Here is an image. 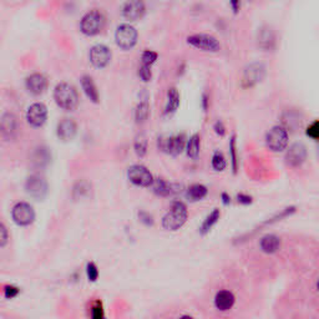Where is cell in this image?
<instances>
[{
  "label": "cell",
  "instance_id": "8fae6325",
  "mask_svg": "<svg viewBox=\"0 0 319 319\" xmlns=\"http://www.w3.org/2000/svg\"><path fill=\"white\" fill-rule=\"evenodd\" d=\"M128 177L130 182L138 187H150L155 181L151 172L142 165L131 166L128 170Z\"/></svg>",
  "mask_w": 319,
  "mask_h": 319
},
{
  "label": "cell",
  "instance_id": "4dcf8cb0",
  "mask_svg": "<svg viewBox=\"0 0 319 319\" xmlns=\"http://www.w3.org/2000/svg\"><path fill=\"white\" fill-rule=\"evenodd\" d=\"M90 191H91V185L85 180H81V181L75 183L74 188H72V197L75 200L84 199L90 193Z\"/></svg>",
  "mask_w": 319,
  "mask_h": 319
},
{
  "label": "cell",
  "instance_id": "8d00e7d4",
  "mask_svg": "<svg viewBox=\"0 0 319 319\" xmlns=\"http://www.w3.org/2000/svg\"><path fill=\"white\" fill-rule=\"evenodd\" d=\"M138 76H140V79L143 83H149L152 78L151 66L146 64H141V66L138 67Z\"/></svg>",
  "mask_w": 319,
  "mask_h": 319
},
{
  "label": "cell",
  "instance_id": "2e32d148",
  "mask_svg": "<svg viewBox=\"0 0 319 319\" xmlns=\"http://www.w3.org/2000/svg\"><path fill=\"white\" fill-rule=\"evenodd\" d=\"M257 45L263 52H273L276 47V33L269 25H263L257 32Z\"/></svg>",
  "mask_w": 319,
  "mask_h": 319
},
{
  "label": "cell",
  "instance_id": "bcb514c9",
  "mask_svg": "<svg viewBox=\"0 0 319 319\" xmlns=\"http://www.w3.org/2000/svg\"><path fill=\"white\" fill-rule=\"evenodd\" d=\"M201 105H202V109H203V111H205V112H207V111H208V107H210V99H208V96H207V94H203V95H202Z\"/></svg>",
  "mask_w": 319,
  "mask_h": 319
},
{
  "label": "cell",
  "instance_id": "9a60e30c",
  "mask_svg": "<svg viewBox=\"0 0 319 319\" xmlns=\"http://www.w3.org/2000/svg\"><path fill=\"white\" fill-rule=\"evenodd\" d=\"M146 4L143 0H128L122 7V16L128 21H137L143 18Z\"/></svg>",
  "mask_w": 319,
  "mask_h": 319
},
{
  "label": "cell",
  "instance_id": "4fadbf2b",
  "mask_svg": "<svg viewBox=\"0 0 319 319\" xmlns=\"http://www.w3.org/2000/svg\"><path fill=\"white\" fill-rule=\"evenodd\" d=\"M307 155H308V152H307L306 146L302 142H296L287 149L284 160L290 167H299L306 162Z\"/></svg>",
  "mask_w": 319,
  "mask_h": 319
},
{
  "label": "cell",
  "instance_id": "7c38bea8",
  "mask_svg": "<svg viewBox=\"0 0 319 319\" xmlns=\"http://www.w3.org/2000/svg\"><path fill=\"white\" fill-rule=\"evenodd\" d=\"M111 58H112L111 50H110L106 45L97 44L90 49L89 53L90 63L94 65L96 69H104V67H106L110 61H111Z\"/></svg>",
  "mask_w": 319,
  "mask_h": 319
},
{
  "label": "cell",
  "instance_id": "8992f818",
  "mask_svg": "<svg viewBox=\"0 0 319 319\" xmlns=\"http://www.w3.org/2000/svg\"><path fill=\"white\" fill-rule=\"evenodd\" d=\"M267 75L266 66L262 63H252L244 69L242 75V87L243 89H251L258 85L264 80Z\"/></svg>",
  "mask_w": 319,
  "mask_h": 319
},
{
  "label": "cell",
  "instance_id": "277c9868",
  "mask_svg": "<svg viewBox=\"0 0 319 319\" xmlns=\"http://www.w3.org/2000/svg\"><path fill=\"white\" fill-rule=\"evenodd\" d=\"M289 134L288 130L282 125L273 126L266 135V146L272 152H282L288 148Z\"/></svg>",
  "mask_w": 319,
  "mask_h": 319
},
{
  "label": "cell",
  "instance_id": "f35d334b",
  "mask_svg": "<svg viewBox=\"0 0 319 319\" xmlns=\"http://www.w3.org/2000/svg\"><path fill=\"white\" fill-rule=\"evenodd\" d=\"M91 317L94 319L104 318V306L100 301H96L91 306Z\"/></svg>",
  "mask_w": 319,
  "mask_h": 319
},
{
  "label": "cell",
  "instance_id": "ab89813d",
  "mask_svg": "<svg viewBox=\"0 0 319 319\" xmlns=\"http://www.w3.org/2000/svg\"><path fill=\"white\" fill-rule=\"evenodd\" d=\"M20 293V289L15 286H11V284H7L4 287V297L7 299H13Z\"/></svg>",
  "mask_w": 319,
  "mask_h": 319
},
{
  "label": "cell",
  "instance_id": "ba28073f",
  "mask_svg": "<svg viewBox=\"0 0 319 319\" xmlns=\"http://www.w3.org/2000/svg\"><path fill=\"white\" fill-rule=\"evenodd\" d=\"M25 192L36 201H43L49 192V186L40 175H32L25 181Z\"/></svg>",
  "mask_w": 319,
  "mask_h": 319
},
{
  "label": "cell",
  "instance_id": "3957f363",
  "mask_svg": "<svg viewBox=\"0 0 319 319\" xmlns=\"http://www.w3.org/2000/svg\"><path fill=\"white\" fill-rule=\"evenodd\" d=\"M106 18L103 11L94 9L87 11L80 21V32L86 36H95L104 30Z\"/></svg>",
  "mask_w": 319,
  "mask_h": 319
},
{
  "label": "cell",
  "instance_id": "d6986e66",
  "mask_svg": "<svg viewBox=\"0 0 319 319\" xmlns=\"http://www.w3.org/2000/svg\"><path fill=\"white\" fill-rule=\"evenodd\" d=\"M25 87L32 95L39 96L44 94L45 90L47 89V79L43 74L35 72V74L28 76L25 80Z\"/></svg>",
  "mask_w": 319,
  "mask_h": 319
},
{
  "label": "cell",
  "instance_id": "83f0119b",
  "mask_svg": "<svg viewBox=\"0 0 319 319\" xmlns=\"http://www.w3.org/2000/svg\"><path fill=\"white\" fill-rule=\"evenodd\" d=\"M201 151V137L199 134H194L188 138L187 145H186V154L192 160H197Z\"/></svg>",
  "mask_w": 319,
  "mask_h": 319
},
{
  "label": "cell",
  "instance_id": "60d3db41",
  "mask_svg": "<svg viewBox=\"0 0 319 319\" xmlns=\"http://www.w3.org/2000/svg\"><path fill=\"white\" fill-rule=\"evenodd\" d=\"M138 218H140V221L142 222L143 225L148 226V227H151V226H154L155 224V219L154 217H152V214L146 212V211H140V212H138Z\"/></svg>",
  "mask_w": 319,
  "mask_h": 319
},
{
  "label": "cell",
  "instance_id": "7bdbcfd3",
  "mask_svg": "<svg viewBox=\"0 0 319 319\" xmlns=\"http://www.w3.org/2000/svg\"><path fill=\"white\" fill-rule=\"evenodd\" d=\"M213 130H214V132H216V134L218 135V136L224 137L225 135H226V130H227V129H226L225 124L222 122L221 120H218V121H216V122H214Z\"/></svg>",
  "mask_w": 319,
  "mask_h": 319
},
{
  "label": "cell",
  "instance_id": "7dc6e473",
  "mask_svg": "<svg viewBox=\"0 0 319 319\" xmlns=\"http://www.w3.org/2000/svg\"><path fill=\"white\" fill-rule=\"evenodd\" d=\"M221 199H222V202H224V205H230L231 203V197L228 196L227 193H226V192H224V193L221 194Z\"/></svg>",
  "mask_w": 319,
  "mask_h": 319
},
{
  "label": "cell",
  "instance_id": "f6af8a7d",
  "mask_svg": "<svg viewBox=\"0 0 319 319\" xmlns=\"http://www.w3.org/2000/svg\"><path fill=\"white\" fill-rule=\"evenodd\" d=\"M241 4L242 0H230L231 9H232L233 14H238V11L241 10Z\"/></svg>",
  "mask_w": 319,
  "mask_h": 319
},
{
  "label": "cell",
  "instance_id": "484cf974",
  "mask_svg": "<svg viewBox=\"0 0 319 319\" xmlns=\"http://www.w3.org/2000/svg\"><path fill=\"white\" fill-rule=\"evenodd\" d=\"M180 103H181V97H180V92L176 87H171L167 91V104L165 107V115L166 116H171L179 109Z\"/></svg>",
  "mask_w": 319,
  "mask_h": 319
},
{
  "label": "cell",
  "instance_id": "ffe728a7",
  "mask_svg": "<svg viewBox=\"0 0 319 319\" xmlns=\"http://www.w3.org/2000/svg\"><path fill=\"white\" fill-rule=\"evenodd\" d=\"M234 302H236V297L231 290H219L214 297V307L221 312H226L232 308Z\"/></svg>",
  "mask_w": 319,
  "mask_h": 319
},
{
  "label": "cell",
  "instance_id": "4316f807",
  "mask_svg": "<svg viewBox=\"0 0 319 319\" xmlns=\"http://www.w3.org/2000/svg\"><path fill=\"white\" fill-rule=\"evenodd\" d=\"M208 190L205 185H201V183H193L186 191V197H187L188 201L191 202H197L201 201V200L205 199L207 196Z\"/></svg>",
  "mask_w": 319,
  "mask_h": 319
},
{
  "label": "cell",
  "instance_id": "e575fe53",
  "mask_svg": "<svg viewBox=\"0 0 319 319\" xmlns=\"http://www.w3.org/2000/svg\"><path fill=\"white\" fill-rule=\"evenodd\" d=\"M306 136L319 142V120H314L306 128Z\"/></svg>",
  "mask_w": 319,
  "mask_h": 319
},
{
  "label": "cell",
  "instance_id": "7a4b0ae2",
  "mask_svg": "<svg viewBox=\"0 0 319 319\" xmlns=\"http://www.w3.org/2000/svg\"><path fill=\"white\" fill-rule=\"evenodd\" d=\"M187 217V206L182 201H174L171 203L168 212L163 216L162 227L167 231L180 230L186 224Z\"/></svg>",
  "mask_w": 319,
  "mask_h": 319
},
{
  "label": "cell",
  "instance_id": "9c48e42d",
  "mask_svg": "<svg viewBox=\"0 0 319 319\" xmlns=\"http://www.w3.org/2000/svg\"><path fill=\"white\" fill-rule=\"evenodd\" d=\"M186 137L183 134L175 135V136H162L159 137V149L161 151L170 154L172 156L181 155L186 149Z\"/></svg>",
  "mask_w": 319,
  "mask_h": 319
},
{
  "label": "cell",
  "instance_id": "30bf717a",
  "mask_svg": "<svg viewBox=\"0 0 319 319\" xmlns=\"http://www.w3.org/2000/svg\"><path fill=\"white\" fill-rule=\"evenodd\" d=\"M11 218L18 226H29L35 219V211L33 206L27 202H18L11 210Z\"/></svg>",
  "mask_w": 319,
  "mask_h": 319
},
{
  "label": "cell",
  "instance_id": "d590c367",
  "mask_svg": "<svg viewBox=\"0 0 319 319\" xmlns=\"http://www.w3.org/2000/svg\"><path fill=\"white\" fill-rule=\"evenodd\" d=\"M157 58H159L157 53L152 52V50H145V52L142 53V55H141V61H142V64L152 66V65L156 63Z\"/></svg>",
  "mask_w": 319,
  "mask_h": 319
},
{
  "label": "cell",
  "instance_id": "7402d4cb",
  "mask_svg": "<svg viewBox=\"0 0 319 319\" xmlns=\"http://www.w3.org/2000/svg\"><path fill=\"white\" fill-rule=\"evenodd\" d=\"M259 248L263 253L273 255V253L278 252V250L281 248V238L276 234H266L259 241Z\"/></svg>",
  "mask_w": 319,
  "mask_h": 319
},
{
  "label": "cell",
  "instance_id": "cb8c5ba5",
  "mask_svg": "<svg viewBox=\"0 0 319 319\" xmlns=\"http://www.w3.org/2000/svg\"><path fill=\"white\" fill-rule=\"evenodd\" d=\"M52 161V154H50L49 149L46 148H38L32 155V163L34 167L43 168L47 166Z\"/></svg>",
  "mask_w": 319,
  "mask_h": 319
},
{
  "label": "cell",
  "instance_id": "5b68a950",
  "mask_svg": "<svg viewBox=\"0 0 319 319\" xmlns=\"http://www.w3.org/2000/svg\"><path fill=\"white\" fill-rule=\"evenodd\" d=\"M188 45L193 46L194 49L201 50L205 53H218L221 50V44L214 38L213 35L210 34H192V35L187 36L186 39Z\"/></svg>",
  "mask_w": 319,
  "mask_h": 319
},
{
  "label": "cell",
  "instance_id": "52a82bcc",
  "mask_svg": "<svg viewBox=\"0 0 319 319\" xmlns=\"http://www.w3.org/2000/svg\"><path fill=\"white\" fill-rule=\"evenodd\" d=\"M137 30L130 24H122L117 27L116 33H115V41L120 49L131 50L137 44Z\"/></svg>",
  "mask_w": 319,
  "mask_h": 319
},
{
  "label": "cell",
  "instance_id": "e0dca14e",
  "mask_svg": "<svg viewBox=\"0 0 319 319\" xmlns=\"http://www.w3.org/2000/svg\"><path fill=\"white\" fill-rule=\"evenodd\" d=\"M0 130H2V136L5 140L10 141L15 138L16 132H18V118L11 112H5L3 114L2 120H0Z\"/></svg>",
  "mask_w": 319,
  "mask_h": 319
},
{
  "label": "cell",
  "instance_id": "836d02e7",
  "mask_svg": "<svg viewBox=\"0 0 319 319\" xmlns=\"http://www.w3.org/2000/svg\"><path fill=\"white\" fill-rule=\"evenodd\" d=\"M134 149L138 157L145 156V155L148 154V138L143 136V135L137 136L134 142Z\"/></svg>",
  "mask_w": 319,
  "mask_h": 319
},
{
  "label": "cell",
  "instance_id": "f546056e",
  "mask_svg": "<svg viewBox=\"0 0 319 319\" xmlns=\"http://www.w3.org/2000/svg\"><path fill=\"white\" fill-rule=\"evenodd\" d=\"M150 116V105L146 100L140 101L138 105L135 109V120L137 124H143L146 122Z\"/></svg>",
  "mask_w": 319,
  "mask_h": 319
},
{
  "label": "cell",
  "instance_id": "d6a6232c",
  "mask_svg": "<svg viewBox=\"0 0 319 319\" xmlns=\"http://www.w3.org/2000/svg\"><path fill=\"white\" fill-rule=\"evenodd\" d=\"M230 159H231V165H232L233 174H237V168H238V156H237L236 135H233L230 140Z\"/></svg>",
  "mask_w": 319,
  "mask_h": 319
},
{
  "label": "cell",
  "instance_id": "74e56055",
  "mask_svg": "<svg viewBox=\"0 0 319 319\" xmlns=\"http://www.w3.org/2000/svg\"><path fill=\"white\" fill-rule=\"evenodd\" d=\"M86 275L90 282H96L99 278V269L94 262H90L86 266Z\"/></svg>",
  "mask_w": 319,
  "mask_h": 319
},
{
  "label": "cell",
  "instance_id": "ee69618b",
  "mask_svg": "<svg viewBox=\"0 0 319 319\" xmlns=\"http://www.w3.org/2000/svg\"><path fill=\"white\" fill-rule=\"evenodd\" d=\"M237 201H238L239 203H242V205H251V203L253 202V199L252 196H250V194H246V193H238L237 194Z\"/></svg>",
  "mask_w": 319,
  "mask_h": 319
},
{
  "label": "cell",
  "instance_id": "603a6c76",
  "mask_svg": "<svg viewBox=\"0 0 319 319\" xmlns=\"http://www.w3.org/2000/svg\"><path fill=\"white\" fill-rule=\"evenodd\" d=\"M81 87L84 90V94L86 95V97L89 99L91 103L97 104L100 101V95H99L97 89H96V85L92 80L91 76L89 75H84L81 78Z\"/></svg>",
  "mask_w": 319,
  "mask_h": 319
},
{
  "label": "cell",
  "instance_id": "b9f144b4",
  "mask_svg": "<svg viewBox=\"0 0 319 319\" xmlns=\"http://www.w3.org/2000/svg\"><path fill=\"white\" fill-rule=\"evenodd\" d=\"M8 239H9V234H8V230L5 227L4 224L0 225V247L4 248L8 243Z\"/></svg>",
  "mask_w": 319,
  "mask_h": 319
},
{
  "label": "cell",
  "instance_id": "6da1fadb",
  "mask_svg": "<svg viewBox=\"0 0 319 319\" xmlns=\"http://www.w3.org/2000/svg\"><path fill=\"white\" fill-rule=\"evenodd\" d=\"M54 100L65 111H74L79 105L78 90L67 83L58 84L54 89Z\"/></svg>",
  "mask_w": 319,
  "mask_h": 319
},
{
  "label": "cell",
  "instance_id": "1f68e13d",
  "mask_svg": "<svg viewBox=\"0 0 319 319\" xmlns=\"http://www.w3.org/2000/svg\"><path fill=\"white\" fill-rule=\"evenodd\" d=\"M211 166H212V168L214 171H224L226 168V166H227V162H226V159L224 156V154H222L221 151H214L213 156H212V161H211Z\"/></svg>",
  "mask_w": 319,
  "mask_h": 319
},
{
  "label": "cell",
  "instance_id": "c3c4849f",
  "mask_svg": "<svg viewBox=\"0 0 319 319\" xmlns=\"http://www.w3.org/2000/svg\"><path fill=\"white\" fill-rule=\"evenodd\" d=\"M317 288H318V290H319V281H318V283H317Z\"/></svg>",
  "mask_w": 319,
  "mask_h": 319
},
{
  "label": "cell",
  "instance_id": "ac0fdd59",
  "mask_svg": "<svg viewBox=\"0 0 319 319\" xmlns=\"http://www.w3.org/2000/svg\"><path fill=\"white\" fill-rule=\"evenodd\" d=\"M76 134H78V125L72 118H63L56 126V135L63 142L74 140Z\"/></svg>",
  "mask_w": 319,
  "mask_h": 319
},
{
  "label": "cell",
  "instance_id": "d4e9b609",
  "mask_svg": "<svg viewBox=\"0 0 319 319\" xmlns=\"http://www.w3.org/2000/svg\"><path fill=\"white\" fill-rule=\"evenodd\" d=\"M152 188H154V192L160 197H168L171 194L176 193L177 192V186L172 185V183H168L167 181H165L163 179H156L152 183Z\"/></svg>",
  "mask_w": 319,
  "mask_h": 319
},
{
  "label": "cell",
  "instance_id": "44dd1931",
  "mask_svg": "<svg viewBox=\"0 0 319 319\" xmlns=\"http://www.w3.org/2000/svg\"><path fill=\"white\" fill-rule=\"evenodd\" d=\"M302 122H303V116L296 110H287L282 115V126H284L288 131L301 128Z\"/></svg>",
  "mask_w": 319,
  "mask_h": 319
},
{
  "label": "cell",
  "instance_id": "f1b7e54d",
  "mask_svg": "<svg viewBox=\"0 0 319 319\" xmlns=\"http://www.w3.org/2000/svg\"><path fill=\"white\" fill-rule=\"evenodd\" d=\"M219 217H221V211H219L218 208H214L212 212L208 214V216L206 217L205 221H203L201 227H200V233H201L202 236H205V234L210 232V231L212 230L213 226L218 222Z\"/></svg>",
  "mask_w": 319,
  "mask_h": 319
},
{
  "label": "cell",
  "instance_id": "5bb4252c",
  "mask_svg": "<svg viewBox=\"0 0 319 319\" xmlns=\"http://www.w3.org/2000/svg\"><path fill=\"white\" fill-rule=\"evenodd\" d=\"M47 120V107L43 103H35L27 110V121L33 128H41Z\"/></svg>",
  "mask_w": 319,
  "mask_h": 319
}]
</instances>
